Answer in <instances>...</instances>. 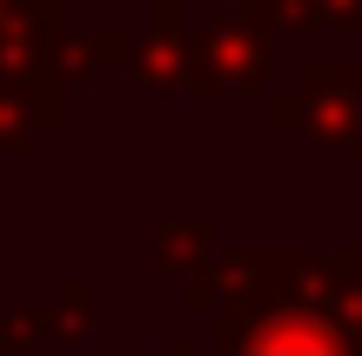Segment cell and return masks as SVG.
<instances>
[{"label":"cell","instance_id":"6da1fadb","mask_svg":"<svg viewBox=\"0 0 362 356\" xmlns=\"http://www.w3.org/2000/svg\"><path fill=\"white\" fill-rule=\"evenodd\" d=\"M255 356H336V343H322V336H302V330H288V336H262Z\"/></svg>","mask_w":362,"mask_h":356}]
</instances>
